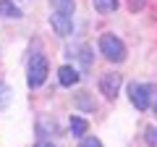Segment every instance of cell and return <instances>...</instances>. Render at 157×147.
Returning a JSON list of instances; mask_svg holds the SVG:
<instances>
[{"mask_svg":"<svg viewBox=\"0 0 157 147\" xmlns=\"http://www.w3.org/2000/svg\"><path fill=\"white\" fill-rule=\"evenodd\" d=\"M37 147H55L52 142H37Z\"/></svg>","mask_w":157,"mask_h":147,"instance_id":"17","label":"cell"},{"mask_svg":"<svg viewBox=\"0 0 157 147\" xmlns=\"http://www.w3.org/2000/svg\"><path fill=\"white\" fill-rule=\"evenodd\" d=\"M0 16L3 18H21V8L16 6V3H11V0H0Z\"/></svg>","mask_w":157,"mask_h":147,"instance_id":"8","label":"cell"},{"mask_svg":"<svg viewBox=\"0 0 157 147\" xmlns=\"http://www.w3.org/2000/svg\"><path fill=\"white\" fill-rule=\"evenodd\" d=\"M50 24H52V29H55L60 37H68V34L73 32V18H71V16H63V13H55V11H52V13H50Z\"/></svg>","mask_w":157,"mask_h":147,"instance_id":"5","label":"cell"},{"mask_svg":"<svg viewBox=\"0 0 157 147\" xmlns=\"http://www.w3.org/2000/svg\"><path fill=\"white\" fill-rule=\"evenodd\" d=\"M121 87H123V76L115 71H107L100 76V92L105 95V100H115L118 92H121Z\"/></svg>","mask_w":157,"mask_h":147,"instance_id":"4","label":"cell"},{"mask_svg":"<svg viewBox=\"0 0 157 147\" xmlns=\"http://www.w3.org/2000/svg\"><path fill=\"white\" fill-rule=\"evenodd\" d=\"M11 87L6 84V81H0V110H3V108H8V102H11Z\"/></svg>","mask_w":157,"mask_h":147,"instance_id":"12","label":"cell"},{"mask_svg":"<svg viewBox=\"0 0 157 147\" xmlns=\"http://www.w3.org/2000/svg\"><path fill=\"white\" fill-rule=\"evenodd\" d=\"M86 95H89V92H78V95H76V105H81L84 110H94L97 105H94V102H92Z\"/></svg>","mask_w":157,"mask_h":147,"instance_id":"13","label":"cell"},{"mask_svg":"<svg viewBox=\"0 0 157 147\" xmlns=\"http://www.w3.org/2000/svg\"><path fill=\"white\" fill-rule=\"evenodd\" d=\"M155 116H157V102H155Z\"/></svg>","mask_w":157,"mask_h":147,"instance_id":"18","label":"cell"},{"mask_svg":"<svg viewBox=\"0 0 157 147\" xmlns=\"http://www.w3.org/2000/svg\"><path fill=\"white\" fill-rule=\"evenodd\" d=\"M147 3H149V0H128V8L134 13H139V11H144V8H147Z\"/></svg>","mask_w":157,"mask_h":147,"instance_id":"15","label":"cell"},{"mask_svg":"<svg viewBox=\"0 0 157 147\" xmlns=\"http://www.w3.org/2000/svg\"><path fill=\"white\" fill-rule=\"evenodd\" d=\"M76 58L81 61V68L89 71V68H92V61H94V53H92L89 45H78V47H76Z\"/></svg>","mask_w":157,"mask_h":147,"instance_id":"7","label":"cell"},{"mask_svg":"<svg viewBox=\"0 0 157 147\" xmlns=\"http://www.w3.org/2000/svg\"><path fill=\"white\" fill-rule=\"evenodd\" d=\"M78 79H81V74H78V68L76 66H60L58 68V81H60L63 87H73V84H78Z\"/></svg>","mask_w":157,"mask_h":147,"instance_id":"6","label":"cell"},{"mask_svg":"<svg viewBox=\"0 0 157 147\" xmlns=\"http://www.w3.org/2000/svg\"><path fill=\"white\" fill-rule=\"evenodd\" d=\"M50 6H52L55 13H63V16L73 18V11H76V3H73V0H50Z\"/></svg>","mask_w":157,"mask_h":147,"instance_id":"9","label":"cell"},{"mask_svg":"<svg viewBox=\"0 0 157 147\" xmlns=\"http://www.w3.org/2000/svg\"><path fill=\"white\" fill-rule=\"evenodd\" d=\"M152 87L149 84H139V81H131L128 84V100L136 110H147L152 105Z\"/></svg>","mask_w":157,"mask_h":147,"instance_id":"3","label":"cell"},{"mask_svg":"<svg viewBox=\"0 0 157 147\" xmlns=\"http://www.w3.org/2000/svg\"><path fill=\"white\" fill-rule=\"evenodd\" d=\"M97 45H100V53H102L105 61H110V63H123L126 61V42L121 37H115V34H102Z\"/></svg>","mask_w":157,"mask_h":147,"instance_id":"1","label":"cell"},{"mask_svg":"<svg viewBox=\"0 0 157 147\" xmlns=\"http://www.w3.org/2000/svg\"><path fill=\"white\" fill-rule=\"evenodd\" d=\"M86 129H89V124L81 116H71V134L73 137H86Z\"/></svg>","mask_w":157,"mask_h":147,"instance_id":"10","label":"cell"},{"mask_svg":"<svg viewBox=\"0 0 157 147\" xmlns=\"http://www.w3.org/2000/svg\"><path fill=\"white\" fill-rule=\"evenodd\" d=\"M78 147H105L97 137H81V142H78Z\"/></svg>","mask_w":157,"mask_h":147,"instance_id":"14","label":"cell"},{"mask_svg":"<svg viewBox=\"0 0 157 147\" xmlns=\"http://www.w3.org/2000/svg\"><path fill=\"white\" fill-rule=\"evenodd\" d=\"M47 74H50V66H47V58L45 55H32V61H29V68H26V81L32 89H37V87L45 84Z\"/></svg>","mask_w":157,"mask_h":147,"instance_id":"2","label":"cell"},{"mask_svg":"<svg viewBox=\"0 0 157 147\" xmlns=\"http://www.w3.org/2000/svg\"><path fill=\"white\" fill-rule=\"evenodd\" d=\"M94 3V8L100 13H115L118 11V0H92Z\"/></svg>","mask_w":157,"mask_h":147,"instance_id":"11","label":"cell"},{"mask_svg":"<svg viewBox=\"0 0 157 147\" xmlns=\"http://www.w3.org/2000/svg\"><path fill=\"white\" fill-rule=\"evenodd\" d=\"M147 145L157 147V126H149V129H147Z\"/></svg>","mask_w":157,"mask_h":147,"instance_id":"16","label":"cell"}]
</instances>
